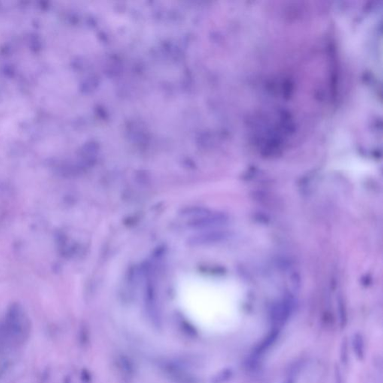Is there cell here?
Returning <instances> with one entry per match:
<instances>
[{"mask_svg": "<svg viewBox=\"0 0 383 383\" xmlns=\"http://www.w3.org/2000/svg\"><path fill=\"white\" fill-rule=\"evenodd\" d=\"M323 372V365L317 361L302 360L293 366L283 383H320Z\"/></svg>", "mask_w": 383, "mask_h": 383, "instance_id": "6da1fadb", "label": "cell"}, {"mask_svg": "<svg viewBox=\"0 0 383 383\" xmlns=\"http://www.w3.org/2000/svg\"><path fill=\"white\" fill-rule=\"evenodd\" d=\"M355 348H356V354L359 357L362 358L363 356V343L361 336H356L355 338Z\"/></svg>", "mask_w": 383, "mask_h": 383, "instance_id": "7a4b0ae2", "label": "cell"}]
</instances>
